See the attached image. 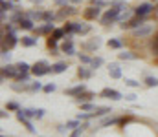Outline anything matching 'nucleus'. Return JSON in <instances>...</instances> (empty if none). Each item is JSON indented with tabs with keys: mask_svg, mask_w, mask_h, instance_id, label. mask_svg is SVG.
<instances>
[{
	"mask_svg": "<svg viewBox=\"0 0 158 137\" xmlns=\"http://www.w3.org/2000/svg\"><path fill=\"white\" fill-rule=\"evenodd\" d=\"M83 91H85V84H79V86H74V88L66 90V95L74 97V95H79V93H83Z\"/></svg>",
	"mask_w": 158,
	"mask_h": 137,
	"instance_id": "12",
	"label": "nucleus"
},
{
	"mask_svg": "<svg viewBox=\"0 0 158 137\" xmlns=\"http://www.w3.org/2000/svg\"><path fill=\"white\" fill-rule=\"evenodd\" d=\"M17 79H19V81H20V82H22V81H24V82H28V81H30V75H28V73H22V71H20V73H19V77H17Z\"/></svg>",
	"mask_w": 158,
	"mask_h": 137,
	"instance_id": "36",
	"label": "nucleus"
},
{
	"mask_svg": "<svg viewBox=\"0 0 158 137\" xmlns=\"http://www.w3.org/2000/svg\"><path fill=\"white\" fill-rule=\"evenodd\" d=\"M116 123H119V119H105V121H101V126H110Z\"/></svg>",
	"mask_w": 158,
	"mask_h": 137,
	"instance_id": "33",
	"label": "nucleus"
},
{
	"mask_svg": "<svg viewBox=\"0 0 158 137\" xmlns=\"http://www.w3.org/2000/svg\"><path fill=\"white\" fill-rule=\"evenodd\" d=\"M99 46H101V39L96 37L94 40H90V42L86 44V49H96V48H99Z\"/></svg>",
	"mask_w": 158,
	"mask_h": 137,
	"instance_id": "21",
	"label": "nucleus"
},
{
	"mask_svg": "<svg viewBox=\"0 0 158 137\" xmlns=\"http://www.w3.org/2000/svg\"><path fill=\"white\" fill-rule=\"evenodd\" d=\"M11 88H13V90H17V91H20V90H22V88H24V86H20V84H13Z\"/></svg>",
	"mask_w": 158,
	"mask_h": 137,
	"instance_id": "50",
	"label": "nucleus"
},
{
	"mask_svg": "<svg viewBox=\"0 0 158 137\" xmlns=\"http://www.w3.org/2000/svg\"><path fill=\"white\" fill-rule=\"evenodd\" d=\"M50 31H53V24H52V22H46L44 28L37 29V33H50Z\"/></svg>",
	"mask_w": 158,
	"mask_h": 137,
	"instance_id": "23",
	"label": "nucleus"
},
{
	"mask_svg": "<svg viewBox=\"0 0 158 137\" xmlns=\"http://www.w3.org/2000/svg\"><path fill=\"white\" fill-rule=\"evenodd\" d=\"M42 115H44V110H39V112H37V119H40Z\"/></svg>",
	"mask_w": 158,
	"mask_h": 137,
	"instance_id": "52",
	"label": "nucleus"
},
{
	"mask_svg": "<svg viewBox=\"0 0 158 137\" xmlns=\"http://www.w3.org/2000/svg\"><path fill=\"white\" fill-rule=\"evenodd\" d=\"M50 71H52V66H48L46 60H40V62H37V64L31 68V73H33L35 77H42V75H46V73H50Z\"/></svg>",
	"mask_w": 158,
	"mask_h": 137,
	"instance_id": "1",
	"label": "nucleus"
},
{
	"mask_svg": "<svg viewBox=\"0 0 158 137\" xmlns=\"http://www.w3.org/2000/svg\"><path fill=\"white\" fill-rule=\"evenodd\" d=\"M101 64H103V59H101V57H96V59H92L90 68H92V70H96V68H99Z\"/></svg>",
	"mask_w": 158,
	"mask_h": 137,
	"instance_id": "22",
	"label": "nucleus"
},
{
	"mask_svg": "<svg viewBox=\"0 0 158 137\" xmlns=\"http://www.w3.org/2000/svg\"><path fill=\"white\" fill-rule=\"evenodd\" d=\"M101 97H107V99H112V101H119L123 95L116 90H110V88H105V90L101 91Z\"/></svg>",
	"mask_w": 158,
	"mask_h": 137,
	"instance_id": "9",
	"label": "nucleus"
},
{
	"mask_svg": "<svg viewBox=\"0 0 158 137\" xmlns=\"http://www.w3.org/2000/svg\"><path fill=\"white\" fill-rule=\"evenodd\" d=\"M2 59H4V60H7V62H9V59H11V53H7V49H6V48L2 49Z\"/></svg>",
	"mask_w": 158,
	"mask_h": 137,
	"instance_id": "42",
	"label": "nucleus"
},
{
	"mask_svg": "<svg viewBox=\"0 0 158 137\" xmlns=\"http://www.w3.org/2000/svg\"><path fill=\"white\" fill-rule=\"evenodd\" d=\"M74 31H76V22H72V24H66V26H64V33H68V35H70V33H74Z\"/></svg>",
	"mask_w": 158,
	"mask_h": 137,
	"instance_id": "31",
	"label": "nucleus"
},
{
	"mask_svg": "<svg viewBox=\"0 0 158 137\" xmlns=\"http://www.w3.org/2000/svg\"><path fill=\"white\" fill-rule=\"evenodd\" d=\"M72 13H76V9H74V7H70V6H64V7L59 11V15H57V17H59V18H64V17H68V15H72Z\"/></svg>",
	"mask_w": 158,
	"mask_h": 137,
	"instance_id": "13",
	"label": "nucleus"
},
{
	"mask_svg": "<svg viewBox=\"0 0 158 137\" xmlns=\"http://www.w3.org/2000/svg\"><path fill=\"white\" fill-rule=\"evenodd\" d=\"M28 17H30L31 20H35V18L39 20V18H42V17H44V13H40V11H31V13H30Z\"/></svg>",
	"mask_w": 158,
	"mask_h": 137,
	"instance_id": "28",
	"label": "nucleus"
},
{
	"mask_svg": "<svg viewBox=\"0 0 158 137\" xmlns=\"http://www.w3.org/2000/svg\"><path fill=\"white\" fill-rule=\"evenodd\" d=\"M17 44V35H15V31L13 33H7L6 37H4V48H13V46Z\"/></svg>",
	"mask_w": 158,
	"mask_h": 137,
	"instance_id": "10",
	"label": "nucleus"
},
{
	"mask_svg": "<svg viewBox=\"0 0 158 137\" xmlns=\"http://www.w3.org/2000/svg\"><path fill=\"white\" fill-rule=\"evenodd\" d=\"M92 4H94V6H99V7H101V6H105V2H103V0H92Z\"/></svg>",
	"mask_w": 158,
	"mask_h": 137,
	"instance_id": "49",
	"label": "nucleus"
},
{
	"mask_svg": "<svg viewBox=\"0 0 158 137\" xmlns=\"http://www.w3.org/2000/svg\"><path fill=\"white\" fill-rule=\"evenodd\" d=\"M81 108H83V110H92L94 106H92V104H88V102H83V106H81Z\"/></svg>",
	"mask_w": 158,
	"mask_h": 137,
	"instance_id": "48",
	"label": "nucleus"
},
{
	"mask_svg": "<svg viewBox=\"0 0 158 137\" xmlns=\"http://www.w3.org/2000/svg\"><path fill=\"white\" fill-rule=\"evenodd\" d=\"M7 110H19V104L17 102H7Z\"/></svg>",
	"mask_w": 158,
	"mask_h": 137,
	"instance_id": "46",
	"label": "nucleus"
},
{
	"mask_svg": "<svg viewBox=\"0 0 158 137\" xmlns=\"http://www.w3.org/2000/svg\"><path fill=\"white\" fill-rule=\"evenodd\" d=\"M19 26H20L22 29H33V20H31V18H22V20L19 22Z\"/></svg>",
	"mask_w": 158,
	"mask_h": 137,
	"instance_id": "15",
	"label": "nucleus"
},
{
	"mask_svg": "<svg viewBox=\"0 0 158 137\" xmlns=\"http://www.w3.org/2000/svg\"><path fill=\"white\" fill-rule=\"evenodd\" d=\"M42 90L46 91V93H52V91L55 90V84H46V86H44Z\"/></svg>",
	"mask_w": 158,
	"mask_h": 137,
	"instance_id": "44",
	"label": "nucleus"
},
{
	"mask_svg": "<svg viewBox=\"0 0 158 137\" xmlns=\"http://www.w3.org/2000/svg\"><path fill=\"white\" fill-rule=\"evenodd\" d=\"M110 6L116 7V9H123V7H125V2H121V0H114V2H110Z\"/></svg>",
	"mask_w": 158,
	"mask_h": 137,
	"instance_id": "34",
	"label": "nucleus"
},
{
	"mask_svg": "<svg viewBox=\"0 0 158 137\" xmlns=\"http://www.w3.org/2000/svg\"><path fill=\"white\" fill-rule=\"evenodd\" d=\"M86 128H88V123H83L81 126H77V128H76V130L72 132V135H70V137H81V134H83V132H85Z\"/></svg>",
	"mask_w": 158,
	"mask_h": 137,
	"instance_id": "18",
	"label": "nucleus"
},
{
	"mask_svg": "<svg viewBox=\"0 0 158 137\" xmlns=\"http://www.w3.org/2000/svg\"><path fill=\"white\" fill-rule=\"evenodd\" d=\"M63 71H66V64L64 62H57V64L52 66V73H63Z\"/></svg>",
	"mask_w": 158,
	"mask_h": 137,
	"instance_id": "17",
	"label": "nucleus"
},
{
	"mask_svg": "<svg viewBox=\"0 0 158 137\" xmlns=\"http://www.w3.org/2000/svg\"><path fill=\"white\" fill-rule=\"evenodd\" d=\"M125 99L127 101H136V95L134 93H129V95H125Z\"/></svg>",
	"mask_w": 158,
	"mask_h": 137,
	"instance_id": "47",
	"label": "nucleus"
},
{
	"mask_svg": "<svg viewBox=\"0 0 158 137\" xmlns=\"http://www.w3.org/2000/svg\"><path fill=\"white\" fill-rule=\"evenodd\" d=\"M151 49H153V53H155V55L158 57V37L155 39V40H153V44H151Z\"/></svg>",
	"mask_w": 158,
	"mask_h": 137,
	"instance_id": "39",
	"label": "nucleus"
},
{
	"mask_svg": "<svg viewBox=\"0 0 158 137\" xmlns=\"http://www.w3.org/2000/svg\"><path fill=\"white\" fill-rule=\"evenodd\" d=\"M131 15H132V13H131L129 9H125V11H123V13L119 15L118 18H119V20H127V18H131Z\"/></svg>",
	"mask_w": 158,
	"mask_h": 137,
	"instance_id": "35",
	"label": "nucleus"
},
{
	"mask_svg": "<svg viewBox=\"0 0 158 137\" xmlns=\"http://www.w3.org/2000/svg\"><path fill=\"white\" fill-rule=\"evenodd\" d=\"M119 59L121 60H134V59H138V55L132 51H123V53H119Z\"/></svg>",
	"mask_w": 158,
	"mask_h": 137,
	"instance_id": "16",
	"label": "nucleus"
},
{
	"mask_svg": "<svg viewBox=\"0 0 158 137\" xmlns=\"http://www.w3.org/2000/svg\"><path fill=\"white\" fill-rule=\"evenodd\" d=\"M37 44V39H33V37H22V46H28V48H31V46Z\"/></svg>",
	"mask_w": 158,
	"mask_h": 137,
	"instance_id": "20",
	"label": "nucleus"
},
{
	"mask_svg": "<svg viewBox=\"0 0 158 137\" xmlns=\"http://www.w3.org/2000/svg\"><path fill=\"white\" fill-rule=\"evenodd\" d=\"M151 31H153V26L147 24V26H140V28H136L132 33H134V37H147Z\"/></svg>",
	"mask_w": 158,
	"mask_h": 137,
	"instance_id": "6",
	"label": "nucleus"
},
{
	"mask_svg": "<svg viewBox=\"0 0 158 137\" xmlns=\"http://www.w3.org/2000/svg\"><path fill=\"white\" fill-rule=\"evenodd\" d=\"M145 22V17H142V15H136V18H132V20H129V22H125V24H121V28L123 29H129V28H140L142 24Z\"/></svg>",
	"mask_w": 158,
	"mask_h": 137,
	"instance_id": "3",
	"label": "nucleus"
},
{
	"mask_svg": "<svg viewBox=\"0 0 158 137\" xmlns=\"http://www.w3.org/2000/svg\"><path fill=\"white\" fill-rule=\"evenodd\" d=\"M42 18H44V20H46V22H50V20H53V13H50V11H46V13H44V17H42Z\"/></svg>",
	"mask_w": 158,
	"mask_h": 137,
	"instance_id": "45",
	"label": "nucleus"
},
{
	"mask_svg": "<svg viewBox=\"0 0 158 137\" xmlns=\"http://www.w3.org/2000/svg\"><path fill=\"white\" fill-rule=\"evenodd\" d=\"M109 73H110L112 79H119V77H121V70H119L118 64H110V66H109Z\"/></svg>",
	"mask_w": 158,
	"mask_h": 137,
	"instance_id": "11",
	"label": "nucleus"
},
{
	"mask_svg": "<svg viewBox=\"0 0 158 137\" xmlns=\"http://www.w3.org/2000/svg\"><path fill=\"white\" fill-rule=\"evenodd\" d=\"M99 13H101V9H99V6H90V7H86L85 9V18L86 20H94V18H98L99 17Z\"/></svg>",
	"mask_w": 158,
	"mask_h": 137,
	"instance_id": "4",
	"label": "nucleus"
},
{
	"mask_svg": "<svg viewBox=\"0 0 158 137\" xmlns=\"http://www.w3.org/2000/svg\"><path fill=\"white\" fill-rule=\"evenodd\" d=\"M109 48L119 49V48H121V40H118V39H110V40H109Z\"/></svg>",
	"mask_w": 158,
	"mask_h": 137,
	"instance_id": "26",
	"label": "nucleus"
},
{
	"mask_svg": "<svg viewBox=\"0 0 158 137\" xmlns=\"http://www.w3.org/2000/svg\"><path fill=\"white\" fill-rule=\"evenodd\" d=\"M77 126H81L77 121H70V123H66V128H72V130H76Z\"/></svg>",
	"mask_w": 158,
	"mask_h": 137,
	"instance_id": "41",
	"label": "nucleus"
},
{
	"mask_svg": "<svg viewBox=\"0 0 158 137\" xmlns=\"http://www.w3.org/2000/svg\"><path fill=\"white\" fill-rule=\"evenodd\" d=\"M90 31V26L88 24H81V22H76V33H81V35H85V33H88Z\"/></svg>",
	"mask_w": 158,
	"mask_h": 137,
	"instance_id": "14",
	"label": "nucleus"
},
{
	"mask_svg": "<svg viewBox=\"0 0 158 137\" xmlns=\"http://www.w3.org/2000/svg\"><path fill=\"white\" fill-rule=\"evenodd\" d=\"M72 2H74V4H79V2H81V0H72Z\"/></svg>",
	"mask_w": 158,
	"mask_h": 137,
	"instance_id": "54",
	"label": "nucleus"
},
{
	"mask_svg": "<svg viewBox=\"0 0 158 137\" xmlns=\"http://www.w3.org/2000/svg\"><path fill=\"white\" fill-rule=\"evenodd\" d=\"M77 75L81 77V79H88V77H90V70H86V68H79Z\"/></svg>",
	"mask_w": 158,
	"mask_h": 137,
	"instance_id": "24",
	"label": "nucleus"
},
{
	"mask_svg": "<svg viewBox=\"0 0 158 137\" xmlns=\"http://www.w3.org/2000/svg\"><path fill=\"white\" fill-rule=\"evenodd\" d=\"M119 11L121 9H116V7H112V9H109L103 17H101V24H109V22H114V20H118V17H119Z\"/></svg>",
	"mask_w": 158,
	"mask_h": 137,
	"instance_id": "2",
	"label": "nucleus"
},
{
	"mask_svg": "<svg viewBox=\"0 0 158 137\" xmlns=\"http://www.w3.org/2000/svg\"><path fill=\"white\" fill-rule=\"evenodd\" d=\"M17 117H19V121H20V123H24V124H26V128H28V132H31V134H35V128H33V124H31V121H28V117L24 115V112H22V110H19V112H17Z\"/></svg>",
	"mask_w": 158,
	"mask_h": 137,
	"instance_id": "8",
	"label": "nucleus"
},
{
	"mask_svg": "<svg viewBox=\"0 0 158 137\" xmlns=\"http://www.w3.org/2000/svg\"><path fill=\"white\" fill-rule=\"evenodd\" d=\"M22 112H24V115H26V117H37V112H39V110L30 108V110H22Z\"/></svg>",
	"mask_w": 158,
	"mask_h": 137,
	"instance_id": "32",
	"label": "nucleus"
},
{
	"mask_svg": "<svg viewBox=\"0 0 158 137\" xmlns=\"http://www.w3.org/2000/svg\"><path fill=\"white\" fill-rule=\"evenodd\" d=\"M145 84H147L149 88H155V86H158V79L156 77H147V79H145Z\"/></svg>",
	"mask_w": 158,
	"mask_h": 137,
	"instance_id": "25",
	"label": "nucleus"
},
{
	"mask_svg": "<svg viewBox=\"0 0 158 137\" xmlns=\"http://www.w3.org/2000/svg\"><path fill=\"white\" fill-rule=\"evenodd\" d=\"M31 2H33V4H40V2H42V0H31Z\"/></svg>",
	"mask_w": 158,
	"mask_h": 137,
	"instance_id": "53",
	"label": "nucleus"
},
{
	"mask_svg": "<svg viewBox=\"0 0 158 137\" xmlns=\"http://www.w3.org/2000/svg\"><path fill=\"white\" fill-rule=\"evenodd\" d=\"M92 97H94L92 93H85V91H83V93H79L77 97H76V101H77V102H86V101H90Z\"/></svg>",
	"mask_w": 158,
	"mask_h": 137,
	"instance_id": "19",
	"label": "nucleus"
},
{
	"mask_svg": "<svg viewBox=\"0 0 158 137\" xmlns=\"http://www.w3.org/2000/svg\"><path fill=\"white\" fill-rule=\"evenodd\" d=\"M46 44H48V48H50V49H55V48H57V39L50 37V39L46 40Z\"/></svg>",
	"mask_w": 158,
	"mask_h": 137,
	"instance_id": "29",
	"label": "nucleus"
},
{
	"mask_svg": "<svg viewBox=\"0 0 158 137\" xmlns=\"http://www.w3.org/2000/svg\"><path fill=\"white\" fill-rule=\"evenodd\" d=\"M125 84H127V86H131V88H138V86H140V82H136V81H132V79H127V81H125Z\"/></svg>",
	"mask_w": 158,
	"mask_h": 137,
	"instance_id": "37",
	"label": "nucleus"
},
{
	"mask_svg": "<svg viewBox=\"0 0 158 137\" xmlns=\"http://www.w3.org/2000/svg\"><path fill=\"white\" fill-rule=\"evenodd\" d=\"M11 9H15V7H13V4H11V2H6V0H2V11H11Z\"/></svg>",
	"mask_w": 158,
	"mask_h": 137,
	"instance_id": "30",
	"label": "nucleus"
},
{
	"mask_svg": "<svg viewBox=\"0 0 158 137\" xmlns=\"http://www.w3.org/2000/svg\"><path fill=\"white\" fill-rule=\"evenodd\" d=\"M17 68H19V71L26 73V71L30 70V64H28V62H19V64H17Z\"/></svg>",
	"mask_w": 158,
	"mask_h": 137,
	"instance_id": "27",
	"label": "nucleus"
},
{
	"mask_svg": "<svg viewBox=\"0 0 158 137\" xmlns=\"http://www.w3.org/2000/svg\"><path fill=\"white\" fill-rule=\"evenodd\" d=\"M42 88H44V86H42L40 82H33V84L30 86V90L31 91H39V90H42Z\"/></svg>",
	"mask_w": 158,
	"mask_h": 137,
	"instance_id": "38",
	"label": "nucleus"
},
{
	"mask_svg": "<svg viewBox=\"0 0 158 137\" xmlns=\"http://www.w3.org/2000/svg\"><path fill=\"white\" fill-rule=\"evenodd\" d=\"M155 7L149 4V2H143V4H140L138 7H136V15H142V17H147L151 11H153Z\"/></svg>",
	"mask_w": 158,
	"mask_h": 137,
	"instance_id": "5",
	"label": "nucleus"
},
{
	"mask_svg": "<svg viewBox=\"0 0 158 137\" xmlns=\"http://www.w3.org/2000/svg\"><path fill=\"white\" fill-rule=\"evenodd\" d=\"M17 66H11V64H6L4 68H2V77L6 79V77H19L17 75Z\"/></svg>",
	"mask_w": 158,
	"mask_h": 137,
	"instance_id": "7",
	"label": "nucleus"
},
{
	"mask_svg": "<svg viewBox=\"0 0 158 137\" xmlns=\"http://www.w3.org/2000/svg\"><path fill=\"white\" fill-rule=\"evenodd\" d=\"M64 35V29H53V39H61Z\"/></svg>",
	"mask_w": 158,
	"mask_h": 137,
	"instance_id": "40",
	"label": "nucleus"
},
{
	"mask_svg": "<svg viewBox=\"0 0 158 137\" xmlns=\"http://www.w3.org/2000/svg\"><path fill=\"white\" fill-rule=\"evenodd\" d=\"M79 59H81V62H85V64H90V62H92V59H90L88 55H79Z\"/></svg>",
	"mask_w": 158,
	"mask_h": 137,
	"instance_id": "43",
	"label": "nucleus"
},
{
	"mask_svg": "<svg viewBox=\"0 0 158 137\" xmlns=\"http://www.w3.org/2000/svg\"><path fill=\"white\" fill-rule=\"evenodd\" d=\"M66 2H68V0H55L57 6H63V4H66Z\"/></svg>",
	"mask_w": 158,
	"mask_h": 137,
	"instance_id": "51",
	"label": "nucleus"
}]
</instances>
